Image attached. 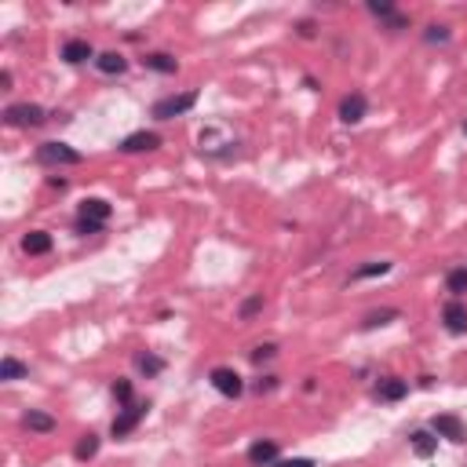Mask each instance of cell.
Masks as SVG:
<instances>
[{
	"label": "cell",
	"mask_w": 467,
	"mask_h": 467,
	"mask_svg": "<svg viewBox=\"0 0 467 467\" xmlns=\"http://www.w3.org/2000/svg\"><path fill=\"white\" fill-rule=\"evenodd\" d=\"M434 434L438 438H446V442H463L467 438V431H463V424H460V416H453V413H442V416H434Z\"/></svg>",
	"instance_id": "cell-8"
},
{
	"label": "cell",
	"mask_w": 467,
	"mask_h": 467,
	"mask_svg": "<svg viewBox=\"0 0 467 467\" xmlns=\"http://www.w3.org/2000/svg\"><path fill=\"white\" fill-rule=\"evenodd\" d=\"M113 398L120 401V406H132V384L128 380H117L113 384Z\"/></svg>",
	"instance_id": "cell-28"
},
{
	"label": "cell",
	"mask_w": 467,
	"mask_h": 467,
	"mask_svg": "<svg viewBox=\"0 0 467 467\" xmlns=\"http://www.w3.org/2000/svg\"><path fill=\"white\" fill-rule=\"evenodd\" d=\"M22 248H26L29 256H48L51 252V234L48 230H29L22 237Z\"/></svg>",
	"instance_id": "cell-13"
},
{
	"label": "cell",
	"mask_w": 467,
	"mask_h": 467,
	"mask_svg": "<svg viewBox=\"0 0 467 467\" xmlns=\"http://www.w3.org/2000/svg\"><path fill=\"white\" fill-rule=\"evenodd\" d=\"M96 66H99V73H106V77H117V73H124V70H128V58H124L120 51H103V55L96 58Z\"/></svg>",
	"instance_id": "cell-14"
},
{
	"label": "cell",
	"mask_w": 467,
	"mask_h": 467,
	"mask_svg": "<svg viewBox=\"0 0 467 467\" xmlns=\"http://www.w3.org/2000/svg\"><path fill=\"white\" fill-rule=\"evenodd\" d=\"M248 463H252V467H274L277 463V442L260 438L252 449H248Z\"/></svg>",
	"instance_id": "cell-11"
},
{
	"label": "cell",
	"mask_w": 467,
	"mask_h": 467,
	"mask_svg": "<svg viewBox=\"0 0 467 467\" xmlns=\"http://www.w3.org/2000/svg\"><path fill=\"white\" fill-rule=\"evenodd\" d=\"M409 446H413V453L420 460H427V456H434V449H438V438H431L427 431H416L413 438H409Z\"/></svg>",
	"instance_id": "cell-17"
},
{
	"label": "cell",
	"mask_w": 467,
	"mask_h": 467,
	"mask_svg": "<svg viewBox=\"0 0 467 467\" xmlns=\"http://www.w3.org/2000/svg\"><path fill=\"white\" fill-rule=\"evenodd\" d=\"M158 146H161V135H158V132H146V128L120 139V150H124V153H150V150H158Z\"/></svg>",
	"instance_id": "cell-7"
},
{
	"label": "cell",
	"mask_w": 467,
	"mask_h": 467,
	"mask_svg": "<svg viewBox=\"0 0 467 467\" xmlns=\"http://www.w3.org/2000/svg\"><path fill=\"white\" fill-rule=\"evenodd\" d=\"M197 103V91H183V96H168L161 103H153V117L158 120H172V117H183L186 110H194Z\"/></svg>",
	"instance_id": "cell-4"
},
{
	"label": "cell",
	"mask_w": 467,
	"mask_h": 467,
	"mask_svg": "<svg viewBox=\"0 0 467 467\" xmlns=\"http://www.w3.org/2000/svg\"><path fill=\"white\" fill-rule=\"evenodd\" d=\"M376 394H380V401H401V398L409 394V384L398 380V376H387V380H380Z\"/></svg>",
	"instance_id": "cell-15"
},
{
	"label": "cell",
	"mask_w": 467,
	"mask_h": 467,
	"mask_svg": "<svg viewBox=\"0 0 467 467\" xmlns=\"http://www.w3.org/2000/svg\"><path fill=\"white\" fill-rule=\"evenodd\" d=\"M4 120L11 124V128H37V124H44V110L37 103H15L4 110Z\"/></svg>",
	"instance_id": "cell-3"
},
{
	"label": "cell",
	"mask_w": 467,
	"mask_h": 467,
	"mask_svg": "<svg viewBox=\"0 0 467 467\" xmlns=\"http://www.w3.org/2000/svg\"><path fill=\"white\" fill-rule=\"evenodd\" d=\"M463 135H467V124H463Z\"/></svg>",
	"instance_id": "cell-32"
},
{
	"label": "cell",
	"mask_w": 467,
	"mask_h": 467,
	"mask_svg": "<svg viewBox=\"0 0 467 467\" xmlns=\"http://www.w3.org/2000/svg\"><path fill=\"white\" fill-rule=\"evenodd\" d=\"M96 453H99V434H84V438L77 442V449H73L77 460H91Z\"/></svg>",
	"instance_id": "cell-21"
},
{
	"label": "cell",
	"mask_w": 467,
	"mask_h": 467,
	"mask_svg": "<svg viewBox=\"0 0 467 467\" xmlns=\"http://www.w3.org/2000/svg\"><path fill=\"white\" fill-rule=\"evenodd\" d=\"M274 467H314V460H307V456H296V460H277Z\"/></svg>",
	"instance_id": "cell-30"
},
{
	"label": "cell",
	"mask_w": 467,
	"mask_h": 467,
	"mask_svg": "<svg viewBox=\"0 0 467 467\" xmlns=\"http://www.w3.org/2000/svg\"><path fill=\"white\" fill-rule=\"evenodd\" d=\"M146 416V406H139V401H132V406H124V413L113 420V438H124V434H132L135 427H139V420Z\"/></svg>",
	"instance_id": "cell-6"
},
{
	"label": "cell",
	"mask_w": 467,
	"mask_h": 467,
	"mask_svg": "<svg viewBox=\"0 0 467 467\" xmlns=\"http://www.w3.org/2000/svg\"><path fill=\"white\" fill-rule=\"evenodd\" d=\"M449 37H453L449 26H427V29H424V41H427V44H446Z\"/></svg>",
	"instance_id": "cell-24"
},
{
	"label": "cell",
	"mask_w": 467,
	"mask_h": 467,
	"mask_svg": "<svg viewBox=\"0 0 467 467\" xmlns=\"http://www.w3.org/2000/svg\"><path fill=\"white\" fill-rule=\"evenodd\" d=\"M37 161L41 165H81L84 153L66 146V143H41L37 146Z\"/></svg>",
	"instance_id": "cell-2"
},
{
	"label": "cell",
	"mask_w": 467,
	"mask_h": 467,
	"mask_svg": "<svg viewBox=\"0 0 467 467\" xmlns=\"http://www.w3.org/2000/svg\"><path fill=\"white\" fill-rule=\"evenodd\" d=\"M398 318V310L394 307H384V310H372V314L365 318V329H376V325H391Z\"/></svg>",
	"instance_id": "cell-22"
},
{
	"label": "cell",
	"mask_w": 467,
	"mask_h": 467,
	"mask_svg": "<svg viewBox=\"0 0 467 467\" xmlns=\"http://www.w3.org/2000/svg\"><path fill=\"white\" fill-rule=\"evenodd\" d=\"M299 34L303 37H314V22H299Z\"/></svg>",
	"instance_id": "cell-31"
},
{
	"label": "cell",
	"mask_w": 467,
	"mask_h": 467,
	"mask_svg": "<svg viewBox=\"0 0 467 467\" xmlns=\"http://www.w3.org/2000/svg\"><path fill=\"white\" fill-rule=\"evenodd\" d=\"M26 372H29V369H26L19 358H11V354H8L4 361H0V380H8V384H11V380H22Z\"/></svg>",
	"instance_id": "cell-19"
},
{
	"label": "cell",
	"mask_w": 467,
	"mask_h": 467,
	"mask_svg": "<svg viewBox=\"0 0 467 467\" xmlns=\"http://www.w3.org/2000/svg\"><path fill=\"white\" fill-rule=\"evenodd\" d=\"M369 11L376 15V19H387V22H391V19L398 15V11H394V4H391V0H369Z\"/></svg>",
	"instance_id": "cell-26"
},
{
	"label": "cell",
	"mask_w": 467,
	"mask_h": 467,
	"mask_svg": "<svg viewBox=\"0 0 467 467\" xmlns=\"http://www.w3.org/2000/svg\"><path fill=\"white\" fill-rule=\"evenodd\" d=\"M274 354H277L274 344H260V347L252 351V361H267V358H274Z\"/></svg>",
	"instance_id": "cell-29"
},
{
	"label": "cell",
	"mask_w": 467,
	"mask_h": 467,
	"mask_svg": "<svg viewBox=\"0 0 467 467\" xmlns=\"http://www.w3.org/2000/svg\"><path fill=\"white\" fill-rule=\"evenodd\" d=\"M212 387L215 391H220L223 398H237L241 391H245V384H241V376H237V372L234 369H227V365H220V369H212Z\"/></svg>",
	"instance_id": "cell-5"
},
{
	"label": "cell",
	"mask_w": 467,
	"mask_h": 467,
	"mask_svg": "<svg viewBox=\"0 0 467 467\" xmlns=\"http://www.w3.org/2000/svg\"><path fill=\"white\" fill-rule=\"evenodd\" d=\"M387 270H391V263H387V260H380V263H365V267H358V270H354V282H361V277L387 274Z\"/></svg>",
	"instance_id": "cell-25"
},
{
	"label": "cell",
	"mask_w": 467,
	"mask_h": 467,
	"mask_svg": "<svg viewBox=\"0 0 467 467\" xmlns=\"http://www.w3.org/2000/svg\"><path fill=\"white\" fill-rule=\"evenodd\" d=\"M446 289L453 292V299H460V296L467 292V267H456V270H449V277H446Z\"/></svg>",
	"instance_id": "cell-20"
},
{
	"label": "cell",
	"mask_w": 467,
	"mask_h": 467,
	"mask_svg": "<svg viewBox=\"0 0 467 467\" xmlns=\"http://www.w3.org/2000/svg\"><path fill=\"white\" fill-rule=\"evenodd\" d=\"M110 215H113L110 201H103V197H88V201H81L77 230H81V234H99V230L110 223Z\"/></svg>",
	"instance_id": "cell-1"
},
{
	"label": "cell",
	"mask_w": 467,
	"mask_h": 467,
	"mask_svg": "<svg viewBox=\"0 0 467 467\" xmlns=\"http://www.w3.org/2000/svg\"><path fill=\"white\" fill-rule=\"evenodd\" d=\"M365 110H369L365 96H361V91H351V96L339 103V120H344V124H358L365 117Z\"/></svg>",
	"instance_id": "cell-9"
},
{
	"label": "cell",
	"mask_w": 467,
	"mask_h": 467,
	"mask_svg": "<svg viewBox=\"0 0 467 467\" xmlns=\"http://www.w3.org/2000/svg\"><path fill=\"white\" fill-rule=\"evenodd\" d=\"M22 424H26L29 431H41V434H51V431H55V420H51L48 413H41V409H29Z\"/></svg>",
	"instance_id": "cell-18"
},
{
	"label": "cell",
	"mask_w": 467,
	"mask_h": 467,
	"mask_svg": "<svg viewBox=\"0 0 467 467\" xmlns=\"http://www.w3.org/2000/svg\"><path fill=\"white\" fill-rule=\"evenodd\" d=\"M143 66L153 70V73H175V70H179V62H175L168 51H153V55L143 58Z\"/></svg>",
	"instance_id": "cell-16"
},
{
	"label": "cell",
	"mask_w": 467,
	"mask_h": 467,
	"mask_svg": "<svg viewBox=\"0 0 467 467\" xmlns=\"http://www.w3.org/2000/svg\"><path fill=\"white\" fill-rule=\"evenodd\" d=\"M263 310V296H248L245 303H241V322H248V318H256Z\"/></svg>",
	"instance_id": "cell-27"
},
{
	"label": "cell",
	"mask_w": 467,
	"mask_h": 467,
	"mask_svg": "<svg viewBox=\"0 0 467 467\" xmlns=\"http://www.w3.org/2000/svg\"><path fill=\"white\" fill-rule=\"evenodd\" d=\"M62 58H66L70 66H81V62H88V58H99V55H96V48H91L88 41L73 37V41H66V44H62Z\"/></svg>",
	"instance_id": "cell-10"
},
{
	"label": "cell",
	"mask_w": 467,
	"mask_h": 467,
	"mask_svg": "<svg viewBox=\"0 0 467 467\" xmlns=\"http://www.w3.org/2000/svg\"><path fill=\"white\" fill-rule=\"evenodd\" d=\"M135 365H139V372H146V376H158V372L165 369V361H161L158 354H139Z\"/></svg>",
	"instance_id": "cell-23"
},
{
	"label": "cell",
	"mask_w": 467,
	"mask_h": 467,
	"mask_svg": "<svg viewBox=\"0 0 467 467\" xmlns=\"http://www.w3.org/2000/svg\"><path fill=\"white\" fill-rule=\"evenodd\" d=\"M442 322L449 332H467V307L460 299H449L446 310H442Z\"/></svg>",
	"instance_id": "cell-12"
}]
</instances>
